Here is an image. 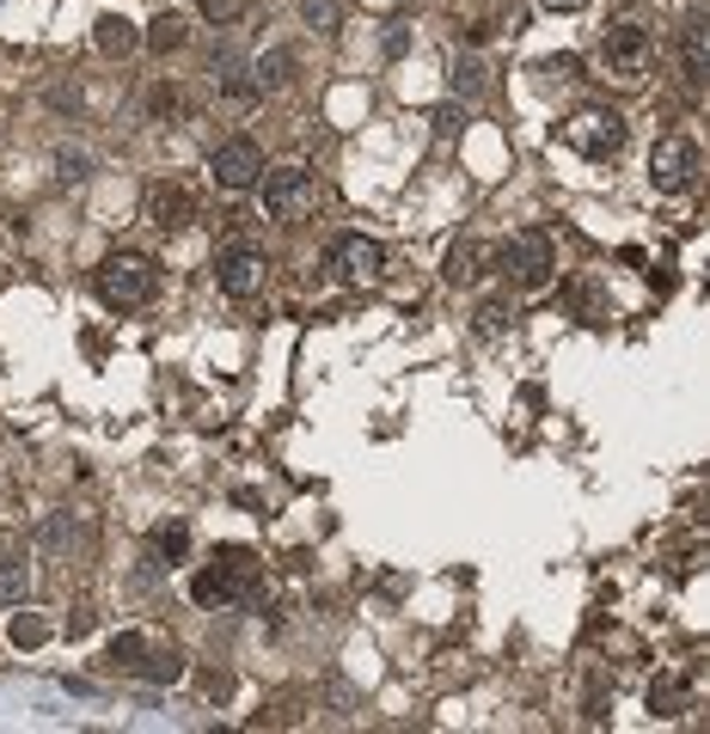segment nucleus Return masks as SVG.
<instances>
[{"label": "nucleus", "mask_w": 710, "mask_h": 734, "mask_svg": "<svg viewBox=\"0 0 710 734\" xmlns=\"http://www.w3.org/2000/svg\"><path fill=\"white\" fill-rule=\"evenodd\" d=\"M190 600L197 606H233V600H258V557L246 545H221L215 564L190 576Z\"/></svg>", "instance_id": "1"}, {"label": "nucleus", "mask_w": 710, "mask_h": 734, "mask_svg": "<svg viewBox=\"0 0 710 734\" xmlns=\"http://www.w3.org/2000/svg\"><path fill=\"white\" fill-rule=\"evenodd\" d=\"M159 294V270L147 258H135V251H117V258L98 263V301L117 306V313H135V306H147Z\"/></svg>", "instance_id": "2"}, {"label": "nucleus", "mask_w": 710, "mask_h": 734, "mask_svg": "<svg viewBox=\"0 0 710 734\" xmlns=\"http://www.w3.org/2000/svg\"><path fill=\"white\" fill-rule=\"evenodd\" d=\"M497 263L509 270L514 289L533 294V289H545V282L557 275V245H552V233H540V227H521V233L497 251Z\"/></svg>", "instance_id": "3"}, {"label": "nucleus", "mask_w": 710, "mask_h": 734, "mask_svg": "<svg viewBox=\"0 0 710 734\" xmlns=\"http://www.w3.org/2000/svg\"><path fill=\"white\" fill-rule=\"evenodd\" d=\"M564 141L576 147L582 159H613L618 147H625V117H618V111L588 105V111H576V117L564 123Z\"/></svg>", "instance_id": "4"}, {"label": "nucleus", "mask_w": 710, "mask_h": 734, "mask_svg": "<svg viewBox=\"0 0 710 734\" xmlns=\"http://www.w3.org/2000/svg\"><path fill=\"white\" fill-rule=\"evenodd\" d=\"M649 55H656V38H649L637 19H618V25H606V38H601V62H606V74H618V80H637L649 67Z\"/></svg>", "instance_id": "5"}, {"label": "nucleus", "mask_w": 710, "mask_h": 734, "mask_svg": "<svg viewBox=\"0 0 710 734\" xmlns=\"http://www.w3.org/2000/svg\"><path fill=\"white\" fill-rule=\"evenodd\" d=\"M692 178H698V141H686V135L656 141V154H649V184H656L661 197H686Z\"/></svg>", "instance_id": "6"}, {"label": "nucleus", "mask_w": 710, "mask_h": 734, "mask_svg": "<svg viewBox=\"0 0 710 734\" xmlns=\"http://www.w3.org/2000/svg\"><path fill=\"white\" fill-rule=\"evenodd\" d=\"M380 263H386V251L374 245V239H362V233H337L325 245V275L331 282H374Z\"/></svg>", "instance_id": "7"}, {"label": "nucleus", "mask_w": 710, "mask_h": 734, "mask_svg": "<svg viewBox=\"0 0 710 734\" xmlns=\"http://www.w3.org/2000/svg\"><path fill=\"white\" fill-rule=\"evenodd\" d=\"M258 171H263V154H258V141H246V135H239V141H221L209 154V178L221 184V190H251Z\"/></svg>", "instance_id": "8"}, {"label": "nucleus", "mask_w": 710, "mask_h": 734, "mask_svg": "<svg viewBox=\"0 0 710 734\" xmlns=\"http://www.w3.org/2000/svg\"><path fill=\"white\" fill-rule=\"evenodd\" d=\"M263 270H270V263H263V251H251V245H227L221 258H215V282H221L233 301H251V294L263 289Z\"/></svg>", "instance_id": "9"}, {"label": "nucleus", "mask_w": 710, "mask_h": 734, "mask_svg": "<svg viewBox=\"0 0 710 734\" xmlns=\"http://www.w3.org/2000/svg\"><path fill=\"white\" fill-rule=\"evenodd\" d=\"M258 178H263V214H294L313 202V184H306L301 166H270Z\"/></svg>", "instance_id": "10"}, {"label": "nucleus", "mask_w": 710, "mask_h": 734, "mask_svg": "<svg viewBox=\"0 0 710 734\" xmlns=\"http://www.w3.org/2000/svg\"><path fill=\"white\" fill-rule=\"evenodd\" d=\"M704 80H710V31H704V13H692L680 31V86L704 92Z\"/></svg>", "instance_id": "11"}, {"label": "nucleus", "mask_w": 710, "mask_h": 734, "mask_svg": "<svg viewBox=\"0 0 710 734\" xmlns=\"http://www.w3.org/2000/svg\"><path fill=\"white\" fill-rule=\"evenodd\" d=\"M147 221H154L159 233L190 227V197L178 190V184H154V190H147Z\"/></svg>", "instance_id": "12"}, {"label": "nucleus", "mask_w": 710, "mask_h": 734, "mask_svg": "<svg viewBox=\"0 0 710 734\" xmlns=\"http://www.w3.org/2000/svg\"><path fill=\"white\" fill-rule=\"evenodd\" d=\"M25 594H31V550L0 545V606H25Z\"/></svg>", "instance_id": "13"}, {"label": "nucleus", "mask_w": 710, "mask_h": 734, "mask_svg": "<svg viewBox=\"0 0 710 734\" xmlns=\"http://www.w3.org/2000/svg\"><path fill=\"white\" fill-rule=\"evenodd\" d=\"M142 656H147V637H142V630H117V637L105 642L98 668H105V673H135V668H142Z\"/></svg>", "instance_id": "14"}, {"label": "nucleus", "mask_w": 710, "mask_h": 734, "mask_svg": "<svg viewBox=\"0 0 710 734\" xmlns=\"http://www.w3.org/2000/svg\"><path fill=\"white\" fill-rule=\"evenodd\" d=\"M135 680L178 685V680H185V656H178V649H154V642H147V656H142V668H135Z\"/></svg>", "instance_id": "15"}, {"label": "nucleus", "mask_w": 710, "mask_h": 734, "mask_svg": "<svg viewBox=\"0 0 710 734\" xmlns=\"http://www.w3.org/2000/svg\"><path fill=\"white\" fill-rule=\"evenodd\" d=\"M484 258H490V251L466 239V245H453V251H448V263H441V275H448L453 289H472L478 275H484Z\"/></svg>", "instance_id": "16"}, {"label": "nucleus", "mask_w": 710, "mask_h": 734, "mask_svg": "<svg viewBox=\"0 0 710 734\" xmlns=\"http://www.w3.org/2000/svg\"><path fill=\"white\" fill-rule=\"evenodd\" d=\"M649 710H656V716H680V710H692V680H674V673L649 680Z\"/></svg>", "instance_id": "17"}, {"label": "nucleus", "mask_w": 710, "mask_h": 734, "mask_svg": "<svg viewBox=\"0 0 710 734\" xmlns=\"http://www.w3.org/2000/svg\"><path fill=\"white\" fill-rule=\"evenodd\" d=\"M93 43H98V50H105V55H135V43H142V31H135L129 19H123V13H105V19H98V31H93Z\"/></svg>", "instance_id": "18"}, {"label": "nucleus", "mask_w": 710, "mask_h": 734, "mask_svg": "<svg viewBox=\"0 0 710 734\" xmlns=\"http://www.w3.org/2000/svg\"><path fill=\"white\" fill-rule=\"evenodd\" d=\"M289 67H294V55H289V50H270V55H258V67H251V86H258V92H276V86H289Z\"/></svg>", "instance_id": "19"}, {"label": "nucleus", "mask_w": 710, "mask_h": 734, "mask_svg": "<svg viewBox=\"0 0 710 734\" xmlns=\"http://www.w3.org/2000/svg\"><path fill=\"white\" fill-rule=\"evenodd\" d=\"M7 637H13V649H43V642H50V618L43 612H13Z\"/></svg>", "instance_id": "20"}, {"label": "nucleus", "mask_w": 710, "mask_h": 734, "mask_svg": "<svg viewBox=\"0 0 710 734\" xmlns=\"http://www.w3.org/2000/svg\"><path fill=\"white\" fill-rule=\"evenodd\" d=\"M185 38H190V31H185V19H178V13H159L154 25H147V50H159V55L185 50Z\"/></svg>", "instance_id": "21"}, {"label": "nucleus", "mask_w": 710, "mask_h": 734, "mask_svg": "<svg viewBox=\"0 0 710 734\" xmlns=\"http://www.w3.org/2000/svg\"><path fill=\"white\" fill-rule=\"evenodd\" d=\"M185 550H190V526H185V521H166V526H154V557L178 564Z\"/></svg>", "instance_id": "22"}, {"label": "nucleus", "mask_w": 710, "mask_h": 734, "mask_svg": "<svg viewBox=\"0 0 710 734\" xmlns=\"http://www.w3.org/2000/svg\"><path fill=\"white\" fill-rule=\"evenodd\" d=\"M202 19H209V25H239V19H246V0H202Z\"/></svg>", "instance_id": "23"}, {"label": "nucleus", "mask_w": 710, "mask_h": 734, "mask_svg": "<svg viewBox=\"0 0 710 734\" xmlns=\"http://www.w3.org/2000/svg\"><path fill=\"white\" fill-rule=\"evenodd\" d=\"M453 86L478 92V86H484V62H453Z\"/></svg>", "instance_id": "24"}, {"label": "nucleus", "mask_w": 710, "mask_h": 734, "mask_svg": "<svg viewBox=\"0 0 710 734\" xmlns=\"http://www.w3.org/2000/svg\"><path fill=\"white\" fill-rule=\"evenodd\" d=\"M147 111H154V117H178V92L154 86V92H147Z\"/></svg>", "instance_id": "25"}, {"label": "nucleus", "mask_w": 710, "mask_h": 734, "mask_svg": "<svg viewBox=\"0 0 710 734\" xmlns=\"http://www.w3.org/2000/svg\"><path fill=\"white\" fill-rule=\"evenodd\" d=\"M306 19H313L319 31H331L337 25V0H306Z\"/></svg>", "instance_id": "26"}, {"label": "nucleus", "mask_w": 710, "mask_h": 734, "mask_svg": "<svg viewBox=\"0 0 710 734\" xmlns=\"http://www.w3.org/2000/svg\"><path fill=\"white\" fill-rule=\"evenodd\" d=\"M478 331H484V337L509 331V313H502V306H478Z\"/></svg>", "instance_id": "27"}, {"label": "nucleus", "mask_w": 710, "mask_h": 734, "mask_svg": "<svg viewBox=\"0 0 710 734\" xmlns=\"http://www.w3.org/2000/svg\"><path fill=\"white\" fill-rule=\"evenodd\" d=\"M202 692H209L215 704H227V692H233V680H227V673H202Z\"/></svg>", "instance_id": "28"}, {"label": "nucleus", "mask_w": 710, "mask_h": 734, "mask_svg": "<svg viewBox=\"0 0 710 734\" xmlns=\"http://www.w3.org/2000/svg\"><path fill=\"white\" fill-rule=\"evenodd\" d=\"M576 55H552V62H545V74H557V80H576Z\"/></svg>", "instance_id": "29"}, {"label": "nucleus", "mask_w": 710, "mask_h": 734, "mask_svg": "<svg viewBox=\"0 0 710 734\" xmlns=\"http://www.w3.org/2000/svg\"><path fill=\"white\" fill-rule=\"evenodd\" d=\"M545 13H582V7H588V0H540Z\"/></svg>", "instance_id": "30"}]
</instances>
